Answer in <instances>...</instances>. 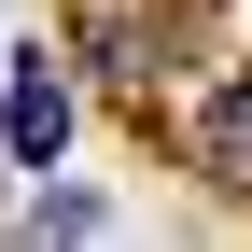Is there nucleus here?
<instances>
[{
    "label": "nucleus",
    "instance_id": "obj_1",
    "mask_svg": "<svg viewBox=\"0 0 252 252\" xmlns=\"http://www.w3.org/2000/svg\"><path fill=\"white\" fill-rule=\"evenodd\" d=\"M56 140H70V70H56V42H42V56H14V112H0V154H14V168H56Z\"/></svg>",
    "mask_w": 252,
    "mask_h": 252
},
{
    "label": "nucleus",
    "instance_id": "obj_2",
    "mask_svg": "<svg viewBox=\"0 0 252 252\" xmlns=\"http://www.w3.org/2000/svg\"><path fill=\"white\" fill-rule=\"evenodd\" d=\"M196 168L224 182V196H252V70L210 84V112H196Z\"/></svg>",
    "mask_w": 252,
    "mask_h": 252
},
{
    "label": "nucleus",
    "instance_id": "obj_3",
    "mask_svg": "<svg viewBox=\"0 0 252 252\" xmlns=\"http://www.w3.org/2000/svg\"><path fill=\"white\" fill-rule=\"evenodd\" d=\"M98 224H112V210H98V196H84V182H56V196H42V210H28V238H98Z\"/></svg>",
    "mask_w": 252,
    "mask_h": 252
}]
</instances>
